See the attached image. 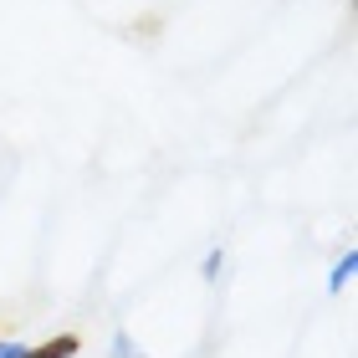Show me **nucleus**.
<instances>
[{
	"mask_svg": "<svg viewBox=\"0 0 358 358\" xmlns=\"http://www.w3.org/2000/svg\"><path fill=\"white\" fill-rule=\"evenodd\" d=\"M113 358H138V348H134V338H128V333L113 338Z\"/></svg>",
	"mask_w": 358,
	"mask_h": 358,
	"instance_id": "3",
	"label": "nucleus"
},
{
	"mask_svg": "<svg viewBox=\"0 0 358 358\" xmlns=\"http://www.w3.org/2000/svg\"><path fill=\"white\" fill-rule=\"evenodd\" d=\"M26 343H15V338H0V358H21Z\"/></svg>",
	"mask_w": 358,
	"mask_h": 358,
	"instance_id": "4",
	"label": "nucleus"
},
{
	"mask_svg": "<svg viewBox=\"0 0 358 358\" xmlns=\"http://www.w3.org/2000/svg\"><path fill=\"white\" fill-rule=\"evenodd\" d=\"M353 266H358V256L343 251V256H338V266H333V276H328V287H333V292H343V287L353 282Z\"/></svg>",
	"mask_w": 358,
	"mask_h": 358,
	"instance_id": "2",
	"label": "nucleus"
},
{
	"mask_svg": "<svg viewBox=\"0 0 358 358\" xmlns=\"http://www.w3.org/2000/svg\"><path fill=\"white\" fill-rule=\"evenodd\" d=\"M21 358H77V333H57L52 343H41V348H26Z\"/></svg>",
	"mask_w": 358,
	"mask_h": 358,
	"instance_id": "1",
	"label": "nucleus"
}]
</instances>
